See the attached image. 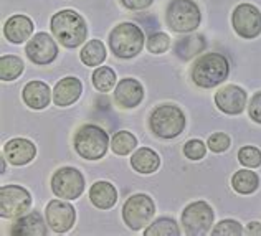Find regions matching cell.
Returning <instances> with one entry per match:
<instances>
[{"label":"cell","mask_w":261,"mask_h":236,"mask_svg":"<svg viewBox=\"0 0 261 236\" xmlns=\"http://www.w3.org/2000/svg\"><path fill=\"white\" fill-rule=\"evenodd\" d=\"M25 53L32 63L38 66H46L58 57V46L48 33H35V37L29 40L25 46Z\"/></svg>","instance_id":"13"},{"label":"cell","mask_w":261,"mask_h":236,"mask_svg":"<svg viewBox=\"0 0 261 236\" xmlns=\"http://www.w3.org/2000/svg\"><path fill=\"white\" fill-rule=\"evenodd\" d=\"M215 104L222 113L238 116L246 108V93L243 88L237 85H228L215 94Z\"/></svg>","instance_id":"14"},{"label":"cell","mask_w":261,"mask_h":236,"mask_svg":"<svg viewBox=\"0 0 261 236\" xmlns=\"http://www.w3.org/2000/svg\"><path fill=\"white\" fill-rule=\"evenodd\" d=\"M238 161L246 169H256L261 165V150L253 145H245L238 150Z\"/></svg>","instance_id":"29"},{"label":"cell","mask_w":261,"mask_h":236,"mask_svg":"<svg viewBox=\"0 0 261 236\" xmlns=\"http://www.w3.org/2000/svg\"><path fill=\"white\" fill-rule=\"evenodd\" d=\"M5 161H7V159H2V173L5 172Z\"/></svg>","instance_id":"37"},{"label":"cell","mask_w":261,"mask_h":236,"mask_svg":"<svg viewBox=\"0 0 261 236\" xmlns=\"http://www.w3.org/2000/svg\"><path fill=\"white\" fill-rule=\"evenodd\" d=\"M33 33V22L27 15H13L4 25V35L10 43H23Z\"/></svg>","instance_id":"20"},{"label":"cell","mask_w":261,"mask_h":236,"mask_svg":"<svg viewBox=\"0 0 261 236\" xmlns=\"http://www.w3.org/2000/svg\"><path fill=\"white\" fill-rule=\"evenodd\" d=\"M45 217L48 226L55 233H66L71 230L76 221V212H74V206L70 202H65L63 198L51 200L46 205Z\"/></svg>","instance_id":"12"},{"label":"cell","mask_w":261,"mask_h":236,"mask_svg":"<svg viewBox=\"0 0 261 236\" xmlns=\"http://www.w3.org/2000/svg\"><path fill=\"white\" fill-rule=\"evenodd\" d=\"M74 150L81 159L99 161L106 155L109 147V136L96 124H85L74 134Z\"/></svg>","instance_id":"4"},{"label":"cell","mask_w":261,"mask_h":236,"mask_svg":"<svg viewBox=\"0 0 261 236\" xmlns=\"http://www.w3.org/2000/svg\"><path fill=\"white\" fill-rule=\"evenodd\" d=\"M89 200L99 210H109L118 202V190L114 189L113 183L99 180L89 189Z\"/></svg>","instance_id":"21"},{"label":"cell","mask_w":261,"mask_h":236,"mask_svg":"<svg viewBox=\"0 0 261 236\" xmlns=\"http://www.w3.org/2000/svg\"><path fill=\"white\" fill-rule=\"evenodd\" d=\"M170 46V38L167 33H154L150 35L149 40H147V50L154 55H161V53H166Z\"/></svg>","instance_id":"31"},{"label":"cell","mask_w":261,"mask_h":236,"mask_svg":"<svg viewBox=\"0 0 261 236\" xmlns=\"http://www.w3.org/2000/svg\"><path fill=\"white\" fill-rule=\"evenodd\" d=\"M80 58L86 66H99L106 60V46L101 40H89L81 50Z\"/></svg>","instance_id":"24"},{"label":"cell","mask_w":261,"mask_h":236,"mask_svg":"<svg viewBox=\"0 0 261 236\" xmlns=\"http://www.w3.org/2000/svg\"><path fill=\"white\" fill-rule=\"evenodd\" d=\"M144 99V88L134 78L121 80L114 89V101L122 109H134Z\"/></svg>","instance_id":"15"},{"label":"cell","mask_w":261,"mask_h":236,"mask_svg":"<svg viewBox=\"0 0 261 236\" xmlns=\"http://www.w3.org/2000/svg\"><path fill=\"white\" fill-rule=\"evenodd\" d=\"M154 0H121V4L126 7L127 10H144L152 5Z\"/></svg>","instance_id":"35"},{"label":"cell","mask_w":261,"mask_h":236,"mask_svg":"<svg viewBox=\"0 0 261 236\" xmlns=\"http://www.w3.org/2000/svg\"><path fill=\"white\" fill-rule=\"evenodd\" d=\"M25 65L15 55H4L0 58V78L2 81H13L23 73Z\"/></svg>","instance_id":"25"},{"label":"cell","mask_w":261,"mask_h":236,"mask_svg":"<svg viewBox=\"0 0 261 236\" xmlns=\"http://www.w3.org/2000/svg\"><path fill=\"white\" fill-rule=\"evenodd\" d=\"M144 41H146V38H144V32L141 30V27L130 22H124L114 27L108 38L113 55L122 60H130L137 57L142 51Z\"/></svg>","instance_id":"3"},{"label":"cell","mask_w":261,"mask_h":236,"mask_svg":"<svg viewBox=\"0 0 261 236\" xmlns=\"http://www.w3.org/2000/svg\"><path fill=\"white\" fill-rule=\"evenodd\" d=\"M230 63L223 55L220 53H203L200 58H197L192 66V81L198 88L210 89L228 78Z\"/></svg>","instance_id":"2"},{"label":"cell","mask_w":261,"mask_h":236,"mask_svg":"<svg viewBox=\"0 0 261 236\" xmlns=\"http://www.w3.org/2000/svg\"><path fill=\"white\" fill-rule=\"evenodd\" d=\"M32 205L30 192L20 185H4L0 189V215L2 218H18Z\"/></svg>","instance_id":"10"},{"label":"cell","mask_w":261,"mask_h":236,"mask_svg":"<svg viewBox=\"0 0 261 236\" xmlns=\"http://www.w3.org/2000/svg\"><path fill=\"white\" fill-rule=\"evenodd\" d=\"M215 213L207 202H194L184 208L182 212V228L189 236H205L214 226Z\"/></svg>","instance_id":"8"},{"label":"cell","mask_w":261,"mask_h":236,"mask_svg":"<svg viewBox=\"0 0 261 236\" xmlns=\"http://www.w3.org/2000/svg\"><path fill=\"white\" fill-rule=\"evenodd\" d=\"M22 98H23V102L30 109H37V111L45 109L51 101L50 86L43 81L33 80L25 85L23 91H22Z\"/></svg>","instance_id":"18"},{"label":"cell","mask_w":261,"mask_h":236,"mask_svg":"<svg viewBox=\"0 0 261 236\" xmlns=\"http://www.w3.org/2000/svg\"><path fill=\"white\" fill-rule=\"evenodd\" d=\"M4 155L12 165L20 167V165L30 164L33 159H35L37 147L29 139H23V137L10 139V141L4 145Z\"/></svg>","instance_id":"16"},{"label":"cell","mask_w":261,"mask_h":236,"mask_svg":"<svg viewBox=\"0 0 261 236\" xmlns=\"http://www.w3.org/2000/svg\"><path fill=\"white\" fill-rule=\"evenodd\" d=\"M233 190L242 193V195H250V193L256 192L259 187V177L256 175V172L251 170H238L235 172V175L231 178Z\"/></svg>","instance_id":"23"},{"label":"cell","mask_w":261,"mask_h":236,"mask_svg":"<svg viewBox=\"0 0 261 236\" xmlns=\"http://www.w3.org/2000/svg\"><path fill=\"white\" fill-rule=\"evenodd\" d=\"M208 149L215 154H220V152H225L230 147V137L225 133H215L208 137Z\"/></svg>","instance_id":"33"},{"label":"cell","mask_w":261,"mask_h":236,"mask_svg":"<svg viewBox=\"0 0 261 236\" xmlns=\"http://www.w3.org/2000/svg\"><path fill=\"white\" fill-rule=\"evenodd\" d=\"M200 9L194 0H170L166 10L167 27L175 33H190L200 25Z\"/></svg>","instance_id":"6"},{"label":"cell","mask_w":261,"mask_h":236,"mask_svg":"<svg viewBox=\"0 0 261 236\" xmlns=\"http://www.w3.org/2000/svg\"><path fill=\"white\" fill-rule=\"evenodd\" d=\"M48 230L42 218V215L32 212L29 215H22L10 228V234L13 236H46Z\"/></svg>","instance_id":"19"},{"label":"cell","mask_w":261,"mask_h":236,"mask_svg":"<svg viewBox=\"0 0 261 236\" xmlns=\"http://www.w3.org/2000/svg\"><path fill=\"white\" fill-rule=\"evenodd\" d=\"M130 165L133 169L139 173H154L157 172L161 165V157L157 155V152H154L152 149L149 147H141L139 150H136L133 157H130Z\"/></svg>","instance_id":"22"},{"label":"cell","mask_w":261,"mask_h":236,"mask_svg":"<svg viewBox=\"0 0 261 236\" xmlns=\"http://www.w3.org/2000/svg\"><path fill=\"white\" fill-rule=\"evenodd\" d=\"M214 236H242L243 228L235 220H223L218 225H215L214 230L210 231Z\"/></svg>","instance_id":"30"},{"label":"cell","mask_w":261,"mask_h":236,"mask_svg":"<svg viewBox=\"0 0 261 236\" xmlns=\"http://www.w3.org/2000/svg\"><path fill=\"white\" fill-rule=\"evenodd\" d=\"M248 114H250V119L261 124V91L251 98L250 106H248Z\"/></svg>","instance_id":"34"},{"label":"cell","mask_w":261,"mask_h":236,"mask_svg":"<svg viewBox=\"0 0 261 236\" xmlns=\"http://www.w3.org/2000/svg\"><path fill=\"white\" fill-rule=\"evenodd\" d=\"M81 93H83V86L81 81L74 76H66V78L60 80L57 86L53 89V102L60 108L71 106L78 99Z\"/></svg>","instance_id":"17"},{"label":"cell","mask_w":261,"mask_h":236,"mask_svg":"<svg viewBox=\"0 0 261 236\" xmlns=\"http://www.w3.org/2000/svg\"><path fill=\"white\" fill-rule=\"evenodd\" d=\"M205 154H207V145L200 139H190L184 145V155L190 161H200L205 157Z\"/></svg>","instance_id":"32"},{"label":"cell","mask_w":261,"mask_h":236,"mask_svg":"<svg viewBox=\"0 0 261 236\" xmlns=\"http://www.w3.org/2000/svg\"><path fill=\"white\" fill-rule=\"evenodd\" d=\"M93 85L101 93H109L116 85V73L109 66H99L93 73Z\"/></svg>","instance_id":"27"},{"label":"cell","mask_w":261,"mask_h":236,"mask_svg":"<svg viewBox=\"0 0 261 236\" xmlns=\"http://www.w3.org/2000/svg\"><path fill=\"white\" fill-rule=\"evenodd\" d=\"M137 147V139L127 133V130H119L113 136V141H111V149L114 154L118 155H127L130 154L134 149Z\"/></svg>","instance_id":"28"},{"label":"cell","mask_w":261,"mask_h":236,"mask_svg":"<svg viewBox=\"0 0 261 236\" xmlns=\"http://www.w3.org/2000/svg\"><path fill=\"white\" fill-rule=\"evenodd\" d=\"M149 127L159 139H175L185 129V114L175 104H161L150 113Z\"/></svg>","instance_id":"5"},{"label":"cell","mask_w":261,"mask_h":236,"mask_svg":"<svg viewBox=\"0 0 261 236\" xmlns=\"http://www.w3.org/2000/svg\"><path fill=\"white\" fill-rule=\"evenodd\" d=\"M50 29L53 37L65 48H78L88 38L85 18L74 10H60L51 17Z\"/></svg>","instance_id":"1"},{"label":"cell","mask_w":261,"mask_h":236,"mask_svg":"<svg viewBox=\"0 0 261 236\" xmlns=\"http://www.w3.org/2000/svg\"><path fill=\"white\" fill-rule=\"evenodd\" d=\"M146 236H178L180 234V228L172 218H159L154 223H150L146 230H144Z\"/></svg>","instance_id":"26"},{"label":"cell","mask_w":261,"mask_h":236,"mask_svg":"<svg viewBox=\"0 0 261 236\" xmlns=\"http://www.w3.org/2000/svg\"><path fill=\"white\" fill-rule=\"evenodd\" d=\"M231 25L240 37L251 40L261 33V12L251 4H240L231 15Z\"/></svg>","instance_id":"11"},{"label":"cell","mask_w":261,"mask_h":236,"mask_svg":"<svg viewBox=\"0 0 261 236\" xmlns=\"http://www.w3.org/2000/svg\"><path fill=\"white\" fill-rule=\"evenodd\" d=\"M246 234H251V236H259L261 234V223L258 221H251L246 228Z\"/></svg>","instance_id":"36"},{"label":"cell","mask_w":261,"mask_h":236,"mask_svg":"<svg viewBox=\"0 0 261 236\" xmlns=\"http://www.w3.org/2000/svg\"><path fill=\"white\" fill-rule=\"evenodd\" d=\"M51 192L58 198L76 200L85 192V177L74 167H61L51 177Z\"/></svg>","instance_id":"9"},{"label":"cell","mask_w":261,"mask_h":236,"mask_svg":"<svg viewBox=\"0 0 261 236\" xmlns=\"http://www.w3.org/2000/svg\"><path fill=\"white\" fill-rule=\"evenodd\" d=\"M155 205L154 200L146 193H136L126 200L122 206V220L134 231H139L142 228L150 225V220L154 218Z\"/></svg>","instance_id":"7"}]
</instances>
